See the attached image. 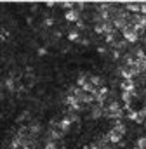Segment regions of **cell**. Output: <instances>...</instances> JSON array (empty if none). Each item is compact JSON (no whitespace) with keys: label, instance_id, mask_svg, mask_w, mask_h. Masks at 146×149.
Listing matches in <instances>:
<instances>
[{"label":"cell","instance_id":"cell-3","mask_svg":"<svg viewBox=\"0 0 146 149\" xmlns=\"http://www.w3.org/2000/svg\"><path fill=\"white\" fill-rule=\"evenodd\" d=\"M139 7H141L139 2H127V3H125V9H127L129 12H132V14H139Z\"/></svg>","mask_w":146,"mask_h":149},{"label":"cell","instance_id":"cell-2","mask_svg":"<svg viewBox=\"0 0 146 149\" xmlns=\"http://www.w3.org/2000/svg\"><path fill=\"white\" fill-rule=\"evenodd\" d=\"M122 90H124V92H134V94H136L134 80H124V81H122Z\"/></svg>","mask_w":146,"mask_h":149},{"label":"cell","instance_id":"cell-19","mask_svg":"<svg viewBox=\"0 0 146 149\" xmlns=\"http://www.w3.org/2000/svg\"><path fill=\"white\" fill-rule=\"evenodd\" d=\"M68 120H70V123H72V121H78V116H77L75 113H70V114H68Z\"/></svg>","mask_w":146,"mask_h":149},{"label":"cell","instance_id":"cell-7","mask_svg":"<svg viewBox=\"0 0 146 149\" xmlns=\"http://www.w3.org/2000/svg\"><path fill=\"white\" fill-rule=\"evenodd\" d=\"M92 101H96L92 94H85V92H84V95L80 97V102H82V104H91Z\"/></svg>","mask_w":146,"mask_h":149},{"label":"cell","instance_id":"cell-1","mask_svg":"<svg viewBox=\"0 0 146 149\" xmlns=\"http://www.w3.org/2000/svg\"><path fill=\"white\" fill-rule=\"evenodd\" d=\"M122 31H124V40H125V42H132V43H134V42H138V33H136V31H134V28H132V26H127V28H125V30H122Z\"/></svg>","mask_w":146,"mask_h":149},{"label":"cell","instance_id":"cell-25","mask_svg":"<svg viewBox=\"0 0 146 149\" xmlns=\"http://www.w3.org/2000/svg\"><path fill=\"white\" fill-rule=\"evenodd\" d=\"M132 149H139V148H138V146H136V148H132Z\"/></svg>","mask_w":146,"mask_h":149},{"label":"cell","instance_id":"cell-18","mask_svg":"<svg viewBox=\"0 0 146 149\" xmlns=\"http://www.w3.org/2000/svg\"><path fill=\"white\" fill-rule=\"evenodd\" d=\"M68 38H70V40H77V38H78V31H75V30H73V31H70Z\"/></svg>","mask_w":146,"mask_h":149},{"label":"cell","instance_id":"cell-15","mask_svg":"<svg viewBox=\"0 0 146 149\" xmlns=\"http://www.w3.org/2000/svg\"><path fill=\"white\" fill-rule=\"evenodd\" d=\"M33 83H35V76H33V74H28V76H26V85H28V87H33Z\"/></svg>","mask_w":146,"mask_h":149},{"label":"cell","instance_id":"cell-8","mask_svg":"<svg viewBox=\"0 0 146 149\" xmlns=\"http://www.w3.org/2000/svg\"><path fill=\"white\" fill-rule=\"evenodd\" d=\"M113 130H115V132H118L120 135H124V134H125V127H124V123H122V121H118V120L115 121V128H113Z\"/></svg>","mask_w":146,"mask_h":149},{"label":"cell","instance_id":"cell-21","mask_svg":"<svg viewBox=\"0 0 146 149\" xmlns=\"http://www.w3.org/2000/svg\"><path fill=\"white\" fill-rule=\"evenodd\" d=\"M77 28H78V30H84V28H85L84 21H80V19H78V21H77Z\"/></svg>","mask_w":146,"mask_h":149},{"label":"cell","instance_id":"cell-23","mask_svg":"<svg viewBox=\"0 0 146 149\" xmlns=\"http://www.w3.org/2000/svg\"><path fill=\"white\" fill-rule=\"evenodd\" d=\"M52 23H54V21H52V19H51V17H47V19H45V24H47V26H51V24H52Z\"/></svg>","mask_w":146,"mask_h":149},{"label":"cell","instance_id":"cell-20","mask_svg":"<svg viewBox=\"0 0 146 149\" xmlns=\"http://www.w3.org/2000/svg\"><path fill=\"white\" fill-rule=\"evenodd\" d=\"M77 83H78V85H80V87H84V85H85V83H87V78H85V76H80V78H78V81H77Z\"/></svg>","mask_w":146,"mask_h":149},{"label":"cell","instance_id":"cell-26","mask_svg":"<svg viewBox=\"0 0 146 149\" xmlns=\"http://www.w3.org/2000/svg\"><path fill=\"white\" fill-rule=\"evenodd\" d=\"M0 99H2V94H0Z\"/></svg>","mask_w":146,"mask_h":149},{"label":"cell","instance_id":"cell-5","mask_svg":"<svg viewBox=\"0 0 146 149\" xmlns=\"http://www.w3.org/2000/svg\"><path fill=\"white\" fill-rule=\"evenodd\" d=\"M129 118L134 120V121H138V123L145 121V114H143V111H131L129 113Z\"/></svg>","mask_w":146,"mask_h":149},{"label":"cell","instance_id":"cell-12","mask_svg":"<svg viewBox=\"0 0 146 149\" xmlns=\"http://www.w3.org/2000/svg\"><path fill=\"white\" fill-rule=\"evenodd\" d=\"M113 45H115V49H125L127 42H125V40H117V42H115Z\"/></svg>","mask_w":146,"mask_h":149},{"label":"cell","instance_id":"cell-10","mask_svg":"<svg viewBox=\"0 0 146 149\" xmlns=\"http://www.w3.org/2000/svg\"><path fill=\"white\" fill-rule=\"evenodd\" d=\"M132 95H134V92H124V94H122L124 102H125V104H129V102H131V99H132Z\"/></svg>","mask_w":146,"mask_h":149},{"label":"cell","instance_id":"cell-22","mask_svg":"<svg viewBox=\"0 0 146 149\" xmlns=\"http://www.w3.org/2000/svg\"><path fill=\"white\" fill-rule=\"evenodd\" d=\"M139 12H143V14L146 16V2H143V3H141V7H139Z\"/></svg>","mask_w":146,"mask_h":149},{"label":"cell","instance_id":"cell-16","mask_svg":"<svg viewBox=\"0 0 146 149\" xmlns=\"http://www.w3.org/2000/svg\"><path fill=\"white\" fill-rule=\"evenodd\" d=\"M38 130H40V125H38V123H33V125L30 127V132H32V134H36Z\"/></svg>","mask_w":146,"mask_h":149},{"label":"cell","instance_id":"cell-27","mask_svg":"<svg viewBox=\"0 0 146 149\" xmlns=\"http://www.w3.org/2000/svg\"><path fill=\"white\" fill-rule=\"evenodd\" d=\"M84 149H87V148H84Z\"/></svg>","mask_w":146,"mask_h":149},{"label":"cell","instance_id":"cell-13","mask_svg":"<svg viewBox=\"0 0 146 149\" xmlns=\"http://www.w3.org/2000/svg\"><path fill=\"white\" fill-rule=\"evenodd\" d=\"M138 148L146 149V137H139V139H138Z\"/></svg>","mask_w":146,"mask_h":149},{"label":"cell","instance_id":"cell-17","mask_svg":"<svg viewBox=\"0 0 146 149\" xmlns=\"http://www.w3.org/2000/svg\"><path fill=\"white\" fill-rule=\"evenodd\" d=\"M73 5H75L73 2H63V3H61V7H65V9H68V10L73 9Z\"/></svg>","mask_w":146,"mask_h":149},{"label":"cell","instance_id":"cell-11","mask_svg":"<svg viewBox=\"0 0 146 149\" xmlns=\"http://www.w3.org/2000/svg\"><path fill=\"white\" fill-rule=\"evenodd\" d=\"M59 128H61L63 132H66V130L70 128V120H68V118H65V120H63V121L59 123Z\"/></svg>","mask_w":146,"mask_h":149},{"label":"cell","instance_id":"cell-24","mask_svg":"<svg viewBox=\"0 0 146 149\" xmlns=\"http://www.w3.org/2000/svg\"><path fill=\"white\" fill-rule=\"evenodd\" d=\"M89 149H99V146H98V144H92V146H91Z\"/></svg>","mask_w":146,"mask_h":149},{"label":"cell","instance_id":"cell-6","mask_svg":"<svg viewBox=\"0 0 146 149\" xmlns=\"http://www.w3.org/2000/svg\"><path fill=\"white\" fill-rule=\"evenodd\" d=\"M106 137H108V141H110V142H113V144H118V142L122 141V135H120L118 132H115V130H111V132H110V134L106 135Z\"/></svg>","mask_w":146,"mask_h":149},{"label":"cell","instance_id":"cell-4","mask_svg":"<svg viewBox=\"0 0 146 149\" xmlns=\"http://www.w3.org/2000/svg\"><path fill=\"white\" fill-rule=\"evenodd\" d=\"M65 17H66V21H78V19H80V12H78L77 9H70V10L65 14Z\"/></svg>","mask_w":146,"mask_h":149},{"label":"cell","instance_id":"cell-9","mask_svg":"<svg viewBox=\"0 0 146 149\" xmlns=\"http://www.w3.org/2000/svg\"><path fill=\"white\" fill-rule=\"evenodd\" d=\"M101 106H94V108H92V111H91V116H92V118H99V116H101Z\"/></svg>","mask_w":146,"mask_h":149},{"label":"cell","instance_id":"cell-14","mask_svg":"<svg viewBox=\"0 0 146 149\" xmlns=\"http://www.w3.org/2000/svg\"><path fill=\"white\" fill-rule=\"evenodd\" d=\"M89 81H91L92 85H96V87H98V85H101V78H99V76H91V78H89Z\"/></svg>","mask_w":146,"mask_h":149}]
</instances>
